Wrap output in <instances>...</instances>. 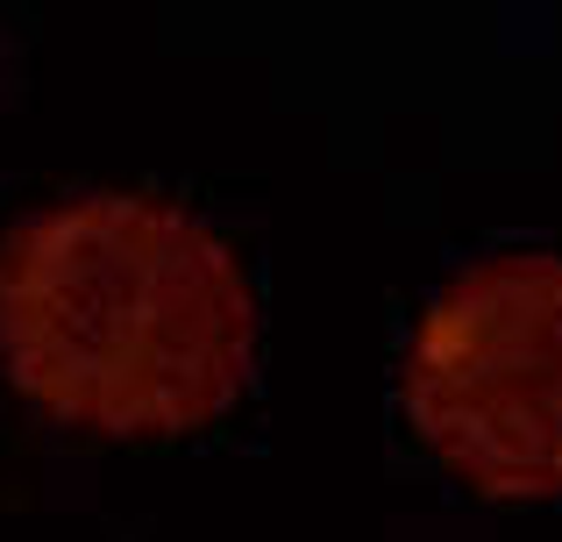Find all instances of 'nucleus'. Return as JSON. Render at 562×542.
Masks as SVG:
<instances>
[{"mask_svg":"<svg viewBox=\"0 0 562 542\" xmlns=\"http://www.w3.org/2000/svg\"><path fill=\"white\" fill-rule=\"evenodd\" d=\"M406 400L492 493L562 486V251H492L427 300Z\"/></svg>","mask_w":562,"mask_h":542,"instance_id":"f03ea898","label":"nucleus"},{"mask_svg":"<svg viewBox=\"0 0 562 542\" xmlns=\"http://www.w3.org/2000/svg\"><path fill=\"white\" fill-rule=\"evenodd\" d=\"M257 300L206 214L143 186L29 208L0 236V364L50 414L179 429L235 400Z\"/></svg>","mask_w":562,"mask_h":542,"instance_id":"f257e3e1","label":"nucleus"}]
</instances>
